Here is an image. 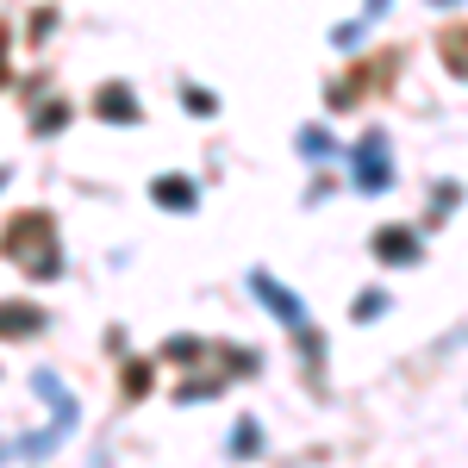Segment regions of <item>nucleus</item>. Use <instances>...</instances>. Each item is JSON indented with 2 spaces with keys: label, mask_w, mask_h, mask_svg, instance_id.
I'll return each instance as SVG.
<instances>
[{
  "label": "nucleus",
  "mask_w": 468,
  "mask_h": 468,
  "mask_svg": "<svg viewBox=\"0 0 468 468\" xmlns=\"http://www.w3.org/2000/svg\"><path fill=\"white\" fill-rule=\"evenodd\" d=\"M37 324V313H26V306H0V331L6 337H19V331H32Z\"/></svg>",
  "instance_id": "f257e3e1"
},
{
  "label": "nucleus",
  "mask_w": 468,
  "mask_h": 468,
  "mask_svg": "<svg viewBox=\"0 0 468 468\" xmlns=\"http://www.w3.org/2000/svg\"><path fill=\"white\" fill-rule=\"evenodd\" d=\"M375 250H381V256H394V262H406V256L419 250V244H412V238H375Z\"/></svg>",
  "instance_id": "f03ea898"
}]
</instances>
